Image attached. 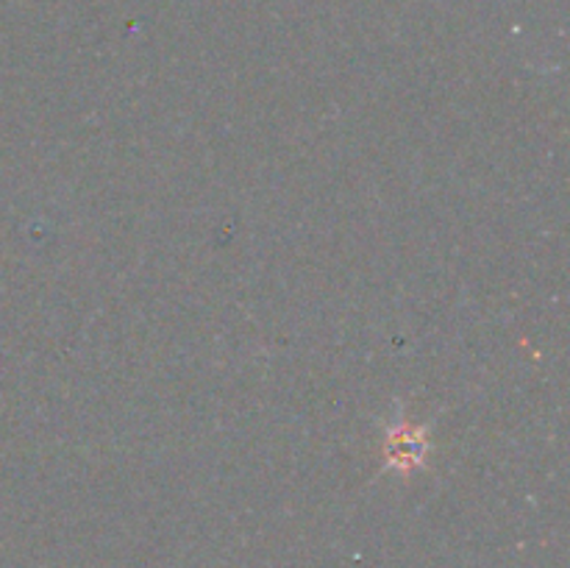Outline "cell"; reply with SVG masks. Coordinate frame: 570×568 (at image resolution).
I'll return each instance as SVG.
<instances>
[{"label": "cell", "mask_w": 570, "mask_h": 568, "mask_svg": "<svg viewBox=\"0 0 570 568\" xmlns=\"http://www.w3.org/2000/svg\"><path fill=\"white\" fill-rule=\"evenodd\" d=\"M426 449V435H423V430H417V426L401 424L387 435V463H390L392 468H401V471H410V468L421 466Z\"/></svg>", "instance_id": "obj_1"}]
</instances>
